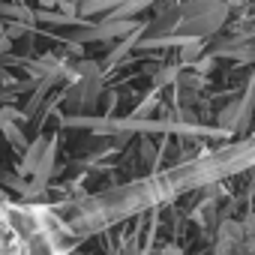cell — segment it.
<instances>
[{
  "instance_id": "obj_1",
  "label": "cell",
  "mask_w": 255,
  "mask_h": 255,
  "mask_svg": "<svg viewBox=\"0 0 255 255\" xmlns=\"http://www.w3.org/2000/svg\"><path fill=\"white\" fill-rule=\"evenodd\" d=\"M24 30H27L24 24H6V36H9V39H18V36H24Z\"/></svg>"
},
{
  "instance_id": "obj_2",
  "label": "cell",
  "mask_w": 255,
  "mask_h": 255,
  "mask_svg": "<svg viewBox=\"0 0 255 255\" xmlns=\"http://www.w3.org/2000/svg\"><path fill=\"white\" fill-rule=\"evenodd\" d=\"M6 51H12V39L6 33H0V54H6Z\"/></svg>"
},
{
  "instance_id": "obj_3",
  "label": "cell",
  "mask_w": 255,
  "mask_h": 255,
  "mask_svg": "<svg viewBox=\"0 0 255 255\" xmlns=\"http://www.w3.org/2000/svg\"><path fill=\"white\" fill-rule=\"evenodd\" d=\"M36 3H39V6H45V9H48V6H57V3H60V0H36Z\"/></svg>"
},
{
  "instance_id": "obj_4",
  "label": "cell",
  "mask_w": 255,
  "mask_h": 255,
  "mask_svg": "<svg viewBox=\"0 0 255 255\" xmlns=\"http://www.w3.org/2000/svg\"><path fill=\"white\" fill-rule=\"evenodd\" d=\"M0 33H6V24H3V21H0Z\"/></svg>"
}]
</instances>
